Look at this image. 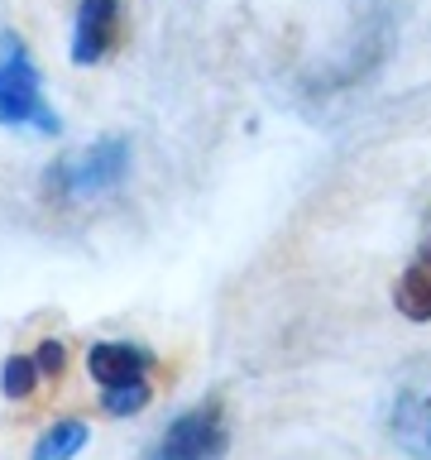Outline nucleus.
<instances>
[{
    "label": "nucleus",
    "instance_id": "obj_1",
    "mask_svg": "<svg viewBox=\"0 0 431 460\" xmlns=\"http://www.w3.org/2000/svg\"><path fill=\"white\" fill-rule=\"evenodd\" d=\"M86 374L101 384V408L110 417H135L154 398L158 355L139 341H96L86 345Z\"/></svg>",
    "mask_w": 431,
    "mask_h": 460
},
{
    "label": "nucleus",
    "instance_id": "obj_2",
    "mask_svg": "<svg viewBox=\"0 0 431 460\" xmlns=\"http://www.w3.org/2000/svg\"><path fill=\"white\" fill-rule=\"evenodd\" d=\"M129 172V144L125 139H101L86 149L57 158L43 178V192L53 201H92L101 192H115Z\"/></svg>",
    "mask_w": 431,
    "mask_h": 460
},
{
    "label": "nucleus",
    "instance_id": "obj_3",
    "mask_svg": "<svg viewBox=\"0 0 431 460\" xmlns=\"http://www.w3.org/2000/svg\"><path fill=\"white\" fill-rule=\"evenodd\" d=\"M0 125H29L39 135H57V115L43 101L39 67L14 39H5V53H0Z\"/></svg>",
    "mask_w": 431,
    "mask_h": 460
},
{
    "label": "nucleus",
    "instance_id": "obj_4",
    "mask_svg": "<svg viewBox=\"0 0 431 460\" xmlns=\"http://www.w3.org/2000/svg\"><path fill=\"white\" fill-rule=\"evenodd\" d=\"M230 446V422L216 398L178 412L163 427V437L149 446V460H221Z\"/></svg>",
    "mask_w": 431,
    "mask_h": 460
},
{
    "label": "nucleus",
    "instance_id": "obj_5",
    "mask_svg": "<svg viewBox=\"0 0 431 460\" xmlns=\"http://www.w3.org/2000/svg\"><path fill=\"white\" fill-rule=\"evenodd\" d=\"M388 437L412 460H431V359L412 365L388 402Z\"/></svg>",
    "mask_w": 431,
    "mask_h": 460
},
{
    "label": "nucleus",
    "instance_id": "obj_6",
    "mask_svg": "<svg viewBox=\"0 0 431 460\" xmlns=\"http://www.w3.org/2000/svg\"><path fill=\"white\" fill-rule=\"evenodd\" d=\"M120 43V0H82L72 24V63L92 67Z\"/></svg>",
    "mask_w": 431,
    "mask_h": 460
},
{
    "label": "nucleus",
    "instance_id": "obj_7",
    "mask_svg": "<svg viewBox=\"0 0 431 460\" xmlns=\"http://www.w3.org/2000/svg\"><path fill=\"white\" fill-rule=\"evenodd\" d=\"M393 307L408 316V322H431V244H422L412 264L398 273Z\"/></svg>",
    "mask_w": 431,
    "mask_h": 460
},
{
    "label": "nucleus",
    "instance_id": "obj_8",
    "mask_svg": "<svg viewBox=\"0 0 431 460\" xmlns=\"http://www.w3.org/2000/svg\"><path fill=\"white\" fill-rule=\"evenodd\" d=\"M82 446H86V422H77V417H63V422H53V427L34 441V456H29V460H72Z\"/></svg>",
    "mask_w": 431,
    "mask_h": 460
},
{
    "label": "nucleus",
    "instance_id": "obj_9",
    "mask_svg": "<svg viewBox=\"0 0 431 460\" xmlns=\"http://www.w3.org/2000/svg\"><path fill=\"white\" fill-rule=\"evenodd\" d=\"M39 379H43V374L34 365V355H10L5 365H0V394H5V398H29Z\"/></svg>",
    "mask_w": 431,
    "mask_h": 460
},
{
    "label": "nucleus",
    "instance_id": "obj_10",
    "mask_svg": "<svg viewBox=\"0 0 431 460\" xmlns=\"http://www.w3.org/2000/svg\"><path fill=\"white\" fill-rule=\"evenodd\" d=\"M34 365H39L43 379H57V374L67 369V345L63 341H43L39 350H34Z\"/></svg>",
    "mask_w": 431,
    "mask_h": 460
}]
</instances>
